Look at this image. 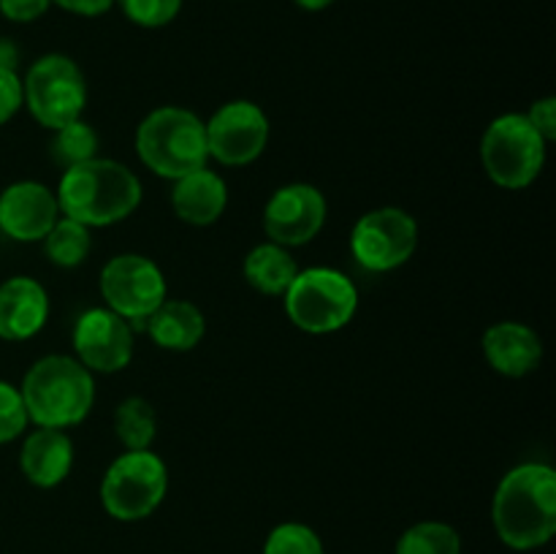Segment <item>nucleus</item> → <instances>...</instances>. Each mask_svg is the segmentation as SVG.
<instances>
[{
    "label": "nucleus",
    "instance_id": "7",
    "mask_svg": "<svg viewBox=\"0 0 556 554\" xmlns=\"http://www.w3.org/2000/svg\"><path fill=\"white\" fill-rule=\"evenodd\" d=\"M168 492V467L155 451H125L101 481V503L117 521H139L155 514Z\"/></svg>",
    "mask_w": 556,
    "mask_h": 554
},
{
    "label": "nucleus",
    "instance_id": "22",
    "mask_svg": "<svg viewBox=\"0 0 556 554\" xmlns=\"http://www.w3.org/2000/svg\"><path fill=\"white\" fill-rule=\"evenodd\" d=\"M43 242V255L49 259V264L60 266V269H74V266L85 264V259L90 255L92 237L90 228L81 226V223L71 221V217L60 215L54 221V226L49 228Z\"/></svg>",
    "mask_w": 556,
    "mask_h": 554
},
{
    "label": "nucleus",
    "instance_id": "30",
    "mask_svg": "<svg viewBox=\"0 0 556 554\" xmlns=\"http://www.w3.org/2000/svg\"><path fill=\"white\" fill-rule=\"evenodd\" d=\"M52 5V0H0V14L11 22H36Z\"/></svg>",
    "mask_w": 556,
    "mask_h": 554
},
{
    "label": "nucleus",
    "instance_id": "21",
    "mask_svg": "<svg viewBox=\"0 0 556 554\" xmlns=\"http://www.w3.org/2000/svg\"><path fill=\"white\" fill-rule=\"evenodd\" d=\"M114 435L128 451L152 449L157 435L155 407L144 396H128L114 411Z\"/></svg>",
    "mask_w": 556,
    "mask_h": 554
},
{
    "label": "nucleus",
    "instance_id": "32",
    "mask_svg": "<svg viewBox=\"0 0 556 554\" xmlns=\"http://www.w3.org/2000/svg\"><path fill=\"white\" fill-rule=\"evenodd\" d=\"M16 65H20V49L9 38H0V68L16 71Z\"/></svg>",
    "mask_w": 556,
    "mask_h": 554
},
{
    "label": "nucleus",
    "instance_id": "13",
    "mask_svg": "<svg viewBox=\"0 0 556 554\" xmlns=\"http://www.w3.org/2000/svg\"><path fill=\"white\" fill-rule=\"evenodd\" d=\"M74 358L85 364L92 375L119 373L134 358V326L109 307H90L76 318Z\"/></svg>",
    "mask_w": 556,
    "mask_h": 554
},
{
    "label": "nucleus",
    "instance_id": "17",
    "mask_svg": "<svg viewBox=\"0 0 556 554\" xmlns=\"http://www.w3.org/2000/svg\"><path fill=\"white\" fill-rule=\"evenodd\" d=\"M20 467L33 487H60L74 467V440L65 429L38 427L22 443Z\"/></svg>",
    "mask_w": 556,
    "mask_h": 554
},
{
    "label": "nucleus",
    "instance_id": "5",
    "mask_svg": "<svg viewBox=\"0 0 556 554\" xmlns=\"http://www.w3.org/2000/svg\"><path fill=\"white\" fill-rule=\"evenodd\" d=\"M286 315L296 329L307 335H334L345 329L358 310L356 282L331 266L299 269L288 291L282 293Z\"/></svg>",
    "mask_w": 556,
    "mask_h": 554
},
{
    "label": "nucleus",
    "instance_id": "10",
    "mask_svg": "<svg viewBox=\"0 0 556 554\" xmlns=\"http://www.w3.org/2000/svg\"><path fill=\"white\" fill-rule=\"evenodd\" d=\"M418 248V223L402 206H378L356 221L351 231V255L367 272H394L413 259Z\"/></svg>",
    "mask_w": 556,
    "mask_h": 554
},
{
    "label": "nucleus",
    "instance_id": "3",
    "mask_svg": "<svg viewBox=\"0 0 556 554\" xmlns=\"http://www.w3.org/2000/svg\"><path fill=\"white\" fill-rule=\"evenodd\" d=\"M27 418L36 427L68 429L85 421L96 405V378L65 353H49L25 373L20 386Z\"/></svg>",
    "mask_w": 556,
    "mask_h": 554
},
{
    "label": "nucleus",
    "instance_id": "1",
    "mask_svg": "<svg viewBox=\"0 0 556 554\" xmlns=\"http://www.w3.org/2000/svg\"><path fill=\"white\" fill-rule=\"evenodd\" d=\"M500 541L516 552L546 546L556 532V473L543 462L510 467L492 503Z\"/></svg>",
    "mask_w": 556,
    "mask_h": 554
},
{
    "label": "nucleus",
    "instance_id": "11",
    "mask_svg": "<svg viewBox=\"0 0 556 554\" xmlns=\"http://www.w3.org/2000/svg\"><path fill=\"white\" fill-rule=\"evenodd\" d=\"M206 128V150H210L212 161L223 163V166H250L264 155L266 144H269V117L264 109L253 101H228L217 109L204 123Z\"/></svg>",
    "mask_w": 556,
    "mask_h": 554
},
{
    "label": "nucleus",
    "instance_id": "6",
    "mask_svg": "<svg viewBox=\"0 0 556 554\" xmlns=\"http://www.w3.org/2000/svg\"><path fill=\"white\" fill-rule=\"evenodd\" d=\"M548 141L532 128L527 114L508 112L489 123L481 139L486 177L505 190H525L541 177Z\"/></svg>",
    "mask_w": 556,
    "mask_h": 554
},
{
    "label": "nucleus",
    "instance_id": "8",
    "mask_svg": "<svg viewBox=\"0 0 556 554\" xmlns=\"http://www.w3.org/2000/svg\"><path fill=\"white\" fill-rule=\"evenodd\" d=\"M22 98L38 125L54 130L81 117L87 106V81L79 65L65 54H43L22 79Z\"/></svg>",
    "mask_w": 556,
    "mask_h": 554
},
{
    "label": "nucleus",
    "instance_id": "14",
    "mask_svg": "<svg viewBox=\"0 0 556 554\" xmlns=\"http://www.w3.org/2000/svg\"><path fill=\"white\" fill-rule=\"evenodd\" d=\"M58 217V196L36 179L11 182L0 193V231L14 242H41Z\"/></svg>",
    "mask_w": 556,
    "mask_h": 554
},
{
    "label": "nucleus",
    "instance_id": "26",
    "mask_svg": "<svg viewBox=\"0 0 556 554\" xmlns=\"http://www.w3.org/2000/svg\"><path fill=\"white\" fill-rule=\"evenodd\" d=\"M134 25L163 27L177 20L182 0H114Z\"/></svg>",
    "mask_w": 556,
    "mask_h": 554
},
{
    "label": "nucleus",
    "instance_id": "33",
    "mask_svg": "<svg viewBox=\"0 0 556 554\" xmlns=\"http://www.w3.org/2000/svg\"><path fill=\"white\" fill-rule=\"evenodd\" d=\"M331 3H334V0H296V5H302L304 11H324L329 9Z\"/></svg>",
    "mask_w": 556,
    "mask_h": 554
},
{
    "label": "nucleus",
    "instance_id": "24",
    "mask_svg": "<svg viewBox=\"0 0 556 554\" xmlns=\"http://www.w3.org/2000/svg\"><path fill=\"white\" fill-rule=\"evenodd\" d=\"M396 554H462V538L445 521H418L402 532Z\"/></svg>",
    "mask_w": 556,
    "mask_h": 554
},
{
    "label": "nucleus",
    "instance_id": "16",
    "mask_svg": "<svg viewBox=\"0 0 556 554\" xmlns=\"http://www.w3.org/2000/svg\"><path fill=\"white\" fill-rule=\"evenodd\" d=\"M49 293L33 277H9L0 282V340L22 342L47 326Z\"/></svg>",
    "mask_w": 556,
    "mask_h": 554
},
{
    "label": "nucleus",
    "instance_id": "28",
    "mask_svg": "<svg viewBox=\"0 0 556 554\" xmlns=\"http://www.w3.org/2000/svg\"><path fill=\"white\" fill-rule=\"evenodd\" d=\"M22 106H25V98H22V79L16 76V71L0 68V125L9 123Z\"/></svg>",
    "mask_w": 556,
    "mask_h": 554
},
{
    "label": "nucleus",
    "instance_id": "15",
    "mask_svg": "<svg viewBox=\"0 0 556 554\" xmlns=\"http://www.w3.org/2000/svg\"><path fill=\"white\" fill-rule=\"evenodd\" d=\"M481 348L489 367L505 378H525L541 367V335L519 320H500V324L489 326L483 331Z\"/></svg>",
    "mask_w": 556,
    "mask_h": 554
},
{
    "label": "nucleus",
    "instance_id": "31",
    "mask_svg": "<svg viewBox=\"0 0 556 554\" xmlns=\"http://www.w3.org/2000/svg\"><path fill=\"white\" fill-rule=\"evenodd\" d=\"M52 3H58L60 9L71 11V14L101 16V14H106L109 9H112L114 0H52Z\"/></svg>",
    "mask_w": 556,
    "mask_h": 554
},
{
    "label": "nucleus",
    "instance_id": "23",
    "mask_svg": "<svg viewBox=\"0 0 556 554\" xmlns=\"http://www.w3.org/2000/svg\"><path fill=\"white\" fill-rule=\"evenodd\" d=\"M98 147H101L98 130L79 117L74 119V123L60 125V128L52 130L49 155H52V161L58 163V166H63L65 172V168L79 166V163L98 158Z\"/></svg>",
    "mask_w": 556,
    "mask_h": 554
},
{
    "label": "nucleus",
    "instance_id": "2",
    "mask_svg": "<svg viewBox=\"0 0 556 554\" xmlns=\"http://www.w3.org/2000/svg\"><path fill=\"white\" fill-rule=\"evenodd\" d=\"M60 215L87 228H106L134 215L141 204L139 177L125 163L92 158L65 168L58 182Z\"/></svg>",
    "mask_w": 556,
    "mask_h": 554
},
{
    "label": "nucleus",
    "instance_id": "29",
    "mask_svg": "<svg viewBox=\"0 0 556 554\" xmlns=\"http://www.w3.org/2000/svg\"><path fill=\"white\" fill-rule=\"evenodd\" d=\"M525 114L532 123V128H535L543 139L546 141L556 139V98L554 96L538 98V101L530 106V112Z\"/></svg>",
    "mask_w": 556,
    "mask_h": 554
},
{
    "label": "nucleus",
    "instance_id": "25",
    "mask_svg": "<svg viewBox=\"0 0 556 554\" xmlns=\"http://www.w3.org/2000/svg\"><path fill=\"white\" fill-rule=\"evenodd\" d=\"M264 554H326L324 541L302 521H282L266 536Z\"/></svg>",
    "mask_w": 556,
    "mask_h": 554
},
{
    "label": "nucleus",
    "instance_id": "12",
    "mask_svg": "<svg viewBox=\"0 0 556 554\" xmlns=\"http://www.w3.org/2000/svg\"><path fill=\"white\" fill-rule=\"evenodd\" d=\"M326 217H329V204L315 185L288 182L266 201L264 231L269 242L282 248H302L324 231Z\"/></svg>",
    "mask_w": 556,
    "mask_h": 554
},
{
    "label": "nucleus",
    "instance_id": "9",
    "mask_svg": "<svg viewBox=\"0 0 556 554\" xmlns=\"http://www.w3.org/2000/svg\"><path fill=\"white\" fill-rule=\"evenodd\" d=\"M101 297L109 310L123 315L130 326L144 329V320L166 302V275L152 259L139 253L114 255L103 264Z\"/></svg>",
    "mask_w": 556,
    "mask_h": 554
},
{
    "label": "nucleus",
    "instance_id": "19",
    "mask_svg": "<svg viewBox=\"0 0 556 554\" xmlns=\"http://www.w3.org/2000/svg\"><path fill=\"white\" fill-rule=\"evenodd\" d=\"M144 331L163 351L185 353L193 351L206 335L204 313L188 299H166L150 318L144 320Z\"/></svg>",
    "mask_w": 556,
    "mask_h": 554
},
{
    "label": "nucleus",
    "instance_id": "27",
    "mask_svg": "<svg viewBox=\"0 0 556 554\" xmlns=\"http://www.w3.org/2000/svg\"><path fill=\"white\" fill-rule=\"evenodd\" d=\"M27 424H30V418H27V407L20 389L11 386L9 380H0V445L20 438Z\"/></svg>",
    "mask_w": 556,
    "mask_h": 554
},
{
    "label": "nucleus",
    "instance_id": "18",
    "mask_svg": "<svg viewBox=\"0 0 556 554\" xmlns=\"http://www.w3.org/2000/svg\"><path fill=\"white\" fill-rule=\"evenodd\" d=\"M228 206V185L212 168H199L193 174L174 179L172 210L188 226H212L223 217Z\"/></svg>",
    "mask_w": 556,
    "mask_h": 554
},
{
    "label": "nucleus",
    "instance_id": "20",
    "mask_svg": "<svg viewBox=\"0 0 556 554\" xmlns=\"http://www.w3.org/2000/svg\"><path fill=\"white\" fill-rule=\"evenodd\" d=\"M242 275L250 288H255L264 297H282L293 277L299 275V264L291 250L275 242H261L244 255Z\"/></svg>",
    "mask_w": 556,
    "mask_h": 554
},
{
    "label": "nucleus",
    "instance_id": "4",
    "mask_svg": "<svg viewBox=\"0 0 556 554\" xmlns=\"http://www.w3.org/2000/svg\"><path fill=\"white\" fill-rule=\"evenodd\" d=\"M136 155L155 177L179 179L206 166V128L182 106L152 109L136 128Z\"/></svg>",
    "mask_w": 556,
    "mask_h": 554
}]
</instances>
